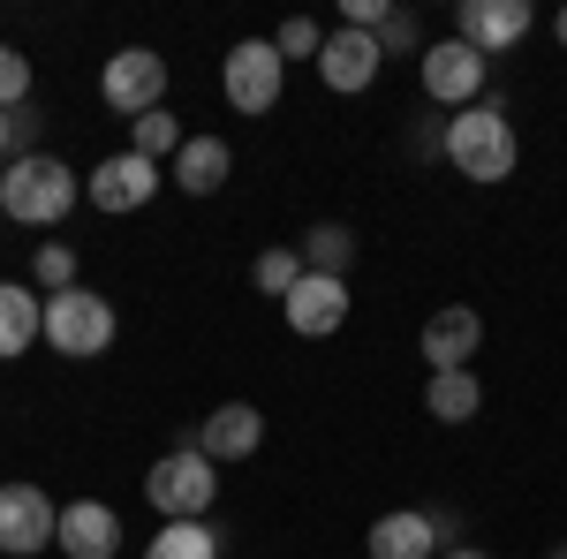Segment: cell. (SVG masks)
Returning <instances> with one entry per match:
<instances>
[{
    "label": "cell",
    "instance_id": "2",
    "mask_svg": "<svg viewBox=\"0 0 567 559\" xmlns=\"http://www.w3.org/2000/svg\"><path fill=\"white\" fill-rule=\"evenodd\" d=\"M523 159V144H515V122L499 114V106H462V114H446V167L462 174V182H507Z\"/></svg>",
    "mask_w": 567,
    "mask_h": 559
},
{
    "label": "cell",
    "instance_id": "20",
    "mask_svg": "<svg viewBox=\"0 0 567 559\" xmlns=\"http://www.w3.org/2000/svg\"><path fill=\"white\" fill-rule=\"evenodd\" d=\"M303 272H326V280H349V265H355V227H341V219H318L303 242Z\"/></svg>",
    "mask_w": 567,
    "mask_h": 559
},
{
    "label": "cell",
    "instance_id": "22",
    "mask_svg": "<svg viewBox=\"0 0 567 559\" xmlns=\"http://www.w3.org/2000/svg\"><path fill=\"white\" fill-rule=\"evenodd\" d=\"M182 144H189V130H182L167 106H159V114H136V122H130V152H136V159H152V167H159V159H175Z\"/></svg>",
    "mask_w": 567,
    "mask_h": 559
},
{
    "label": "cell",
    "instance_id": "32",
    "mask_svg": "<svg viewBox=\"0 0 567 559\" xmlns=\"http://www.w3.org/2000/svg\"><path fill=\"white\" fill-rule=\"evenodd\" d=\"M545 559H567V545H553V552H545Z\"/></svg>",
    "mask_w": 567,
    "mask_h": 559
},
{
    "label": "cell",
    "instance_id": "29",
    "mask_svg": "<svg viewBox=\"0 0 567 559\" xmlns=\"http://www.w3.org/2000/svg\"><path fill=\"white\" fill-rule=\"evenodd\" d=\"M409 152H416V159H446V122H439V114H416V130H409Z\"/></svg>",
    "mask_w": 567,
    "mask_h": 559
},
{
    "label": "cell",
    "instance_id": "17",
    "mask_svg": "<svg viewBox=\"0 0 567 559\" xmlns=\"http://www.w3.org/2000/svg\"><path fill=\"white\" fill-rule=\"evenodd\" d=\"M31 341H45V296H31L23 280H0V363H16Z\"/></svg>",
    "mask_w": 567,
    "mask_h": 559
},
{
    "label": "cell",
    "instance_id": "30",
    "mask_svg": "<svg viewBox=\"0 0 567 559\" xmlns=\"http://www.w3.org/2000/svg\"><path fill=\"white\" fill-rule=\"evenodd\" d=\"M439 559H492V552H477V545H454V552H439Z\"/></svg>",
    "mask_w": 567,
    "mask_h": 559
},
{
    "label": "cell",
    "instance_id": "18",
    "mask_svg": "<svg viewBox=\"0 0 567 559\" xmlns=\"http://www.w3.org/2000/svg\"><path fill=\"white\" fill-rule=\"evenodd\" d=\"M227 174H235L227 136H189V144L175 152V189H189V197H213V189H227Z\"/></svg>",
    "mask_w": 567,
    "mask_h": 559
},
{
    "label": "cell",
    "instance_id": "1",
    "mask_svg": "<svg viewBox=\"0 0 567 559\" xmlns=\"http://www.w3.org/2000/svg\"><path fill=\"white\" fill-rule=\"evenodd\" d=\"M76 197H84V182L61 167L53 152H31V159L0 167V213L16 219V227H61V219L76 213Z\"/></svg>",
    "mask_w": 567,
    "mask_h": 559
},
{
    "label": "cell",
    "instance_id": "12",
    "mask_svg": "<svg viewBox=\"0 0 567 559\" xmlns=\"http://www.w3.org/2000/svg\"><path fill=\"white\" fill-rule=\"evenodd\" d=\"M379 61H386V45L371 39V31H326V45H318V76H326V91H341V99H355V91L379 84Z\"/></svg>",
    "mask_w": 567,
    "mask_h": 559
},
{
    "label": "cell",
    "instance_id": "27",
    "mask_svg": "<svg viewBox=\"0 0 567 559\" xmlns=\"http://www.w3.org/2000/svg\"><path fill=\"white\" fill-rule=\"evenodd\" d=\"M0 106H31V61L16 45H0Z\"/></svg>",
    "mask_w": 567,
    "mask_h": 559
},
{
    "label": "cell",
    "instance_id": "24",
    "mask_svg": "<svg viewBox=\"0 0 567 559\" xmlns=\"http://www.w3.org/2000/svg\"><path fill=\"white\" fill-rule=\"evenodd\" d=\"M39 106H0V159L16 167V159H31V144H39Z\"/></svg>",
    "mask_w": 567,
    "mask_h": 559
},
{
    "label": "cell",
    "instance_id": "21",
    "mask_svg": "<svg viewBox=\"0 0 567 559\" xmlns=\"http://www.w3.org/2000/svg\"><path fill=\"white\" fill-rule=\"evenodd\" d=\"M144 559H219V529L213 521H167V529L144 545Z\"/></svg>",
    "mask_w": 567,
    "mask_h": 559
},
{
    "label": "cell",
    "instance_id": "25",
    "mask_svg": "<svg viewBox=\"0 0 567 559\" xmlns=\"http://www.w3.org/2000/svg\"><path fill=\"white\" fill-rule=\"evenodd\" d=\"M31 280H39L45 296L76 288V250H69V242H39V258H31Z\"/></svg>",
    "mask_w": 567,
    "mask_h": 559
},
{
    "label": "cell",
    "instance_id": "28",
    "mask_svg": "<svg viewBox=\"0 0 567 559\" xmlns=\"http://www.w3.org/2000/svg\"><path fill=\"white\" fill-rule=\"evenodd\" d=\"M379 45H386V53H424V23H416L409 8H393L386 31H379Z\"/></svg>",
    "mask_w": 567,
    "mask_h": 559
},
{
    "label": "cell",
    "instance_id": "14",
    "mask_svg": "<svg viewBox=\"0 0 567 559\" xmlns=\"http://www.w3.org/2000/svg\"><path fill=\"white\" fill-rule=\"evenodd\" d=\"M53 545L69 559H114L122 552V515L106 507V499H69L61 507V529H53Z\"/></svg>",
    "mask_w": 567,
    "mask_h": 559
},
{
    "label": "cell",
    "instance_id": "26",
    "mask_svg": "<svg viewBox=\"0 0 567 559\" xmlns=\"http://www.w3.org/2000/svg\"><path fill=\"white\" fill-rule=\"evenodd\" d=\"M272 45H280V61H318V45H326V31H318L310 15H288V23L272 31Z\"/></svg>",
    "mask_w": 567,
    "mask_h": 559
},
{
    "label": "cell",
    "instance_id": "9",
    "mask_svg": "<svg viewBox=\"0 0 567 559\" xmlns=\"http://www.w3.org/2000/svg\"><path fill=\"white\" fill-rule=\"evenodd\" d=\"M175 446H197L205 462H250L265 446V416L250 408V401H219L205 424H182Z\"/></svg>",
    "mask_w": 567,
    "mask_h": 559
},
{
    "label": "cell",
    "instance_id": "6",
    "mask_svg": "<svg viewBox=\"0 0 567 559\" xmlns=\"http://www.w3.org/2000/svg\"><path fill=\"white\" fill-rule=\"evenodd\" d=\"M416 76H424V99H432V106H477L492 61H484L477 45H462V39H439V45L416 53Z\"/></svg>",
    "mask_w": 567,
    "mask_h": 559
},
{
    "label": "cell",
    "instance_id": "4",
    "mask_svg": "<svg viewBox=\"0 0 567 559\" xmlns=\"http://www.w3.org/2000/svg\"><path fill=\"white\" fill-rule=\"evenodd\" d=\"M219 491V462H205L197 446H167L152 469H144V499L159 507L167 521H205Z\"/></svg>",
    "mask_w": 567,
    "mask_h": 559
},
{
    "label": "cell",
    "instance_id": "7",
    "mask_svg": "<svg viewBox=\"0 0 567 559\" xmlns=\"http://www.w3.org/2000/svg\"><path fill=\"white\" fill-rule=\"evenodd\" d=\"M99 99L114 106V114H159L167 106V61L152 53V45H122L114 61H106V76H99Z\"/></svg>",
    "mask_w": 567,
    "mask_h": 559
},
{
    "label": "cell",
    "instance_id": "13",
    "mask_svg": "<svg viewBox=\"0 0 567 559\" xmlns=\"http://www.w3.org/2000/svg\"><path fill=\"white\" fill-rule=\"evenodd\" d=\"M416 348H424V363H432V371H470V355L484 348V318L470 310V302H446V310L424 318Z\"/></svg>",
    "mask_w": 567,
    "mask_h": 559
},
{
    "label": "cell",
    "instance_id": "16",
    "mask_svg": "<svg viewBox=\"0 0 567 559\" xmlns=\"http://www.w3.org/2000/svg\"><path fill=\"white\" fill-rule=\"evenodd\" d=\"M363 545H371V559H439L432 507H393V515H379Z\"/></svg>",
    "mask_w": 567,
    "mask_h": 559
},
{
    "label": "cell",
    "instance_id": "23",
    "mask_svg": "<svg viewBox=\"0 0 567 559\" xmlns=\"http://www.w3.org/2000/svg\"><path fill=\"white\" fill-rule=\"evenodd\" d=\"M296 280H303V250H258V265H250V288H258V296L288 302Z\"/></svg>",
    "mask_w": 567,
    "mask_h": 559
},
{
    "label": "cell",
    "instance_id": "3",
    "mask_svg": "<svg viewBox=\"0 0 567 559\" xmlns=\"http://www.w3.org/2000/svg\"><path fill=\"white\" fill-rule=\"evenodd\" d=\"M122 333V318H114V302L99 296V288H61V296H45V348L53 355H69V363H84V355H106Z\"/></svg>",
    "mask_w": 567,
    "mask_h": 559
},
{
    "label": "cell",
    "instance_id": "5",
    "mask_svg": "<svg viewBox=\"0 0 567 559\" xmlns=\"http://www.w3.org/2000/svg\"><path fill=\"white\" fill-rule=\"evenodd\" d=\"M219 91H227L235 114H272L280 91H288V61H280V45H272V39L227 45V61H219Z\"/></svg>",
    "mask_w": 567,
    "mask_h": 559
},
{
    "label": "cell",
    "instance_id": "11",
    "mask_svg": "<svg viewBox=\"0 0 567 559\" xmlns=\"http://www.w3.org/2000/svg\"><path fill=\"white\" fill-rule=\"evenodd\" d=\"M159 182L167 174L152 167V159H136V152H114V159H99L84 182V197L99 205V213H144L152 197H159Z\"/></svg>",
    "mask_w": 567,
    "mask_h": 559
},
{
    "label": "cell",
    "instance_id": "15",
    "mask_svg": "<svg viewBox=\"0 0 567 559\" xmlns=\"http://www.w3.org/2000/svg\"><path fill=\"white\" fill-rule=\"evenodd\" d=\"M280 310H288V325H296L303 341H326V333H341V325H349V280L303 272V280H296V296L280 302Z\"/></svg>",
    "mask_w": 567,
    "mask_h": 559
},
{
    "label": "cell",
    "instance_id": "31",
    "mask_svg": "<svg viewBox=\"0 0 567 559\" xmlns=\"http://www.w3.org/2000/svg\"><path fill=\"white\" fill-rule=\"evenodd\" d=\"M553 39H560V45H567V8H560V15H553Z\"/></svg>",
    "mask_w": 567,
    "mask_h": 559
},
{
    "label": "cell",
    "instance_id": "8",
    "mask_svg": "<svg viewBox=\"0 0 567 559\" xmlns=\"http://www.w3.org/2000/svg\"><path fill=\"white\" fill-rule=\"evenodd\" d=\"M61 529V507L39 484H0V552L8 559H39Z\"/></svg>",
    "mask_w": 567,
    "mask_h": 559
},
{
    "label": "cell",
    "instance_id": "19",
    "mask_svg": "<svg viewBox=\"0 0 567 559\" xmlns=\"http://www.w3.org/2000/svg\"><path fill=\"white\" fill-rule=\"evenodd\" d=\"M477 408H484L477 371H432L424 379V416L432 424H477Z\"/></svg>",
    "mask_w": 567,
    "mask_h": 559
},
{
    "label": "cell",
    "instance_id": "10",
    "mask_svg": "<svg viewBox=\"0 0 567 559\" xmlns=\"http://www.w3.org/2000/svg\"><path fill=\"white\" fill-rule=\"evenodd\" d=\"M529 31H537V8H529V0H462V8H454V39L477 45L484 61L507 53V45H523Z\"/></svg>",
    "mask_w": 567,
    "mask_h": 559
}]
</instances>
